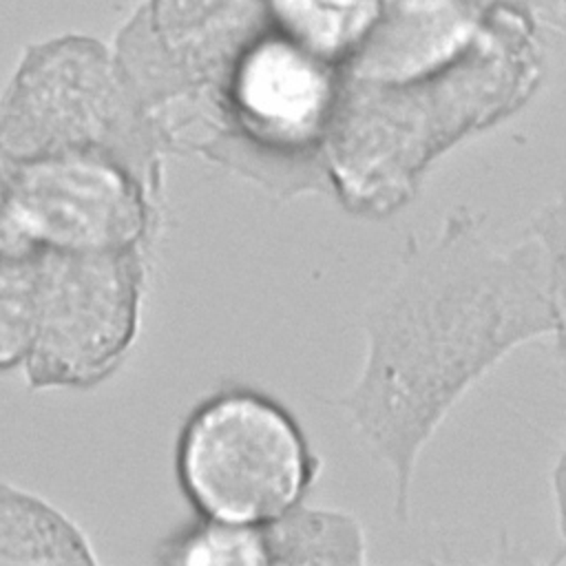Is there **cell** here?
Wrapping results in <instances>:
<instances>
[{
  "mask_svg": "<svg viewBox=\"0 0 566 566\" xmlns=\"http://www.w3.org/2000/svg\"><path fill=\"white\" fill-rule=\"evenodd\" d=\"M553 329L546 259L531 232L495 245L460 208L407 250L363 310V367L336 400L391 469L398 517L418 453L455 400L511 349Z\"/></svg>",
  "mask_w": 566,
  "mask_h": 566,
  "instance_id": "obj_1",
  "label": "cell"
},
{
  "mask_svg": "<svg viewBox=\"0 0 566 566\" xmlns=\"http://www.w3.org/2000/svg\"><path fill=\"white\" fill-rule=\"evenodd\" d=\"M517 82L509 69L478 64L402 84L343 75L323 142L329 192L352 214H394L438 153L515 99Z\"/></svg>",
  "mask_w": 566,
  "mask_h": 566,
  "instance_id": "obj_2",
  "label": "cell"
},
{
  "mask_svg": "<svg viewBox=\"0 0 566 566\" xmlns=\"http://www.w3.org/2000/svg\"><path fill=\"white\" fill-rule=\"evenodd\" d=\"M161 135L115 49L88 35L31 44L0 99V161L111 159L164 199Z\"/></svg>",
  "mask_w": 566,
  "mask_h": 566,
  "instance_id": "obj_3",
  "label": "cell"
},
{
  "mask_svg": "<svg viewBox=\"0 0 566 566\" xmlns=\"http://www.w3.org/2000/svg\"><path fill=\"white\" fill-rule=\"evenodd\" d=\"M340 82L336 64L270 27L226 73L201 157L274 199L329 192L323 142Z\"/></svg>",
  "mask_w": 566,
  "mask_h": 566,
  "instance_id": "obj_4",
  "label": "cell"
},
{
  "mask_svg": "<svg viewBox=\"0 0 566 566\" xmlns=\"http://www.w3.org/2000/svg\"><path fill=\"white\" fill-rule=\"evenodd\" d=\"M321 460L292 411L274 396L228 385L186 416L175 473L197 515L263 526L301 504Z\"/></svg>",
  "mask_w": 566,
  "mask_h": 566,
  "instance_id": "obj_5",
  "label": "cell"
},
{
  "mask_svg": "<svg viewBox=\"0 0 566 566\" xmlns=\"http://www.w3.org/2000/svg\"><path fill=\"white\" fill-rule=\"evenodd\" d=\"M268 29V0H146L130 18L115 53L166 150L206 142L226 73Z\"/></svg>",
  "mask_w": 566,
  "mask_h": 566,
  "instance_id": "obj_6",
  "label": "cell"
},
{
  "mask_svg": "<svg viewBox=\"0 0 566 566\" xmlns=\"http://www.w3.org/2000/svg\"><path fill=\"white\" fill-rule=\"evenodd\" d=\"M148 250L38 248V321L22 365L31 389H93L128 358L142 327Z\"/></svg>",
  "mask_w": 566,
  "mask_h": 566,
  "instance_id": "obj_7",
  "label": "cell"
},
{
  "mask_svg": "<svg viewBox=\"0 0 566 566\" xmlns=\"http://www.w3.org/2000/svg\"><path fill=\"white\" fill-rule=\"evenodd\" d=\"M9 214L22 243L60 252L148 250L164 208L130 170L91 155L2 164Z\"/></svg>",
  "mask_w": 566,
  "mask_h": 566,
  "instance_id": "obj_8",
  "label": "cell"
},
{
  "mask_svg": "<svg viewBox=\"0 0 566 566\" xmlns=\"http://www.w3.org/2000/svg\"><path fill=\"white\" fill-rule=\"evenodd\" d=\"M491 0H376L367 35L340 73L402 84L440 73L467 53Z\"/></svg>",
  "mask_w": 566,
  "mask_h": 566,
  "instance_id": "obj_9",
  "label": "cell"
},
{
  "mask_svg": "<svg viewBox=\"0 0 566 566\" xmlns=\"http://www.w3.org/2000/svg\"><path fill=\"white\" fill-rule=\"evenodd\" d=\"M86 533L57 506L0 482V564H95Z\"/></svg>",
  "mask_w": 566,
  "mask_h": 566,
  "instance_id": "obj_10",
  "label": "cell"
},
{
  "mask_svg": "<svg viewBox=\"0 0 566 566\" xmlns=\"http://www.w3.org/2000/svg\"><path fill=\"white\" fill-rule=\"evenodd\" d=\"M270 566H358L367 562L360 522L336 509L307 506L305 500L263 524Z\"/></svg>",
  "mask_w": 566,
  "mask_h": 566,
  "instance_id": "obj_11",
  "label": "cell"
},
{
  "mask_svg": "<svg viewBox=\"0 0 566 566\" xmlns=\"http://www.w3.org/2000/svg\"><path fill=\"white\" fill-rule=\"evenodd\" d=\"M376 0H268L270 27L336 64L354 55L369 31Z\"/></svg>",
  "mask_w": 566,
  "mask_h": 566,
  "instance_id": "obj_12",
  "label": "cell"
},
{
  "mask_svg": "<svg viewBox=\"0 0 566 566\" xmlns=\"http://www.w3.org/2000/svg\"><path fill=\"white\" fill-rule=\"evenodd\" d=\"M157 564L175 566H270L263 526L197 515L172 531L155 551Z\"/></svg>",
  "mask_w": 566,
  "mask_h": 566,
  "instance_id": "obj_13",
  "label": "cell"
},
{
  "mask_svg": "<svg viewBox=\"0 0 566 566\" xmlns=\"http://www.w3.org/2000/svg\"><path fill=\"white\" fill-rule=\"evenodd\" d=\"M38 321V248L0 250V371L22 369Z\"/></svg>",
  "mask_w": 566,
  "mask_h": 566,
  "instance_id": "obj_14",
  "label": "cell"
},
{
  "mask_svg": "<svg viewBox=\"0 0 566 566\" xmlns=\"http://www.w3.org/2000/svg\"><path fill=\"white\" fill-rule=\"evenodd\" d=\"M542 245L546 259L548 298L553 310L559 352L566 356V195L555 197L533 219L528 230Z\"/></svg>",
  "mask_w": 566,
  "mask_h": 566,
  "instance_id": "obj_15",
  "label": "cell"
},
{
  "mask_svg": "<svg viewBox=\"0 0 566 566\" xmlns=\"http://www.w3.org/2000/svg\"><path fill=\"white\" fill-rule=\"evenodd\" d=\"M553 486H555V500H557L559 528H562V535L566 537V449H564V453H562V458L557 462Z\"/></svg>",
  "mask_w": 566,
  "mask_h": 566,
  "instance_id": "obj_16",
  "label": "cell"
}]
</instances>
